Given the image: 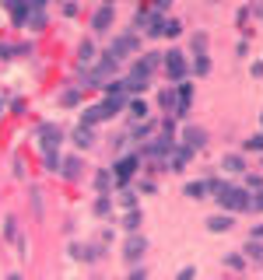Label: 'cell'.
Wrapping results in <instances>:
<instances>
[{
    "label": "cell",
    "mask_w": 263,
    "mask_h": 280,
    "mask_svg": "<svg viewBox=\"0 0 263 280\" xmlns=\"http://www.w3.org/2000/svg\"><path fill=\"white\" fill-rule=\"evenodd\" d=\"M116 56H112V53H105V56H102L99 63H91V67H88V84H91V88H105V84H109V77H112V74H116Z\"/></svg>",
    "instance_id": "obj_1"
},
{
    "label": "cell",
    "mask_w": 263,
    "mask_h": 280,
    "mask_svg": "<svg viewBox=\"0 0 263 280\" xmlns=\"http://www.w3.org/2000/svg\"><path fill=\"white\" fill-rule=\"evenodd\" d=\"M218 203H221L224 210H232V214H242V210L253 207V196L246 189H239V186H224L221 193H218Z\"/></svg>",
    "instance_id": "obj_2"
},
{
    "label": "cell",
    "mask_w": 263,
    "mask_h": 280,
    "mask_svg": "<svg viewBox=\"0 0 263 280\" xmlns=\"http://www.w3.org/2000/svg\"><path fill=\"white\" fill-rule=\"evenodd\" d=\"M35 137H39L42 158H46V154H60V144H63V130L57 126V123H39V130H35Z\"/></svg>",
    "instance_id": "obj_3"
},
{
    "label": "cell",
    "mask_w": 263,
    "mask_h": 280,
    "mask_svg": "<svg viewBox=\"0 0 263 280\" xmlns=\"http://www.w3.org/2000/svg\"><path fill=\"white\" fill-rule=\"evenodd\" d=\"M151 74H155V70H151V67H147L144 60H137V63H134V70H130V74L123 77V84H126V91H130V95H137V91H144V88H147V81H151Z\"/></svg>",
    "instance_id": "obj_4"
},
{
    "label": "cell",
    "mask_w": 263,
    "mask_h": 280,
    "mask_svg": "<svg viewBox=\"0 0 263 280\" xmlns=\"http://www.w3.org/2000/svg\"><path fill=\"white\" fill-rule=\"evenodd\" d=\"M137 165H141V154H126V158H116V165H112L116 186H126V182H130V175L137 172Z\"/></svg>",
    "instance_id": "obj_5"
},
{
    "label": "cell",
    "mask_w": 263,
    "mask_h": 280,
    "mask_svg": "<svg viewBox=\"0 0 263 280\" xmlns=\"http://www.w3.org/2000/svg\"><path fill=\"white\" fill-rule=\"evenodd\" d=\"M144 252H147V238H144L141 231H130V238H126V245H123V259L137 263V259H144Z\"/></svg>",
    "instance_id": "obj_6"
},
{
    "label": "cell",
    "mask_w": 263,
    "mask_h": 280,
    "mask_svg": "<svg viewBox=\"0 0 263 280\" xmlns=\"http://www.w3.org/2000/svg\"><path fill=\"white\" fill-rule=\"evenodd\" d=\"M190 158H193V147H190V144L182 140V144H176V147H172V154L165 158V168H168V172H182Z\"/></svg>",
    "instance_id": "obj_7"
},
{
    "label": "cell",
    "mask_w": 263,
    "mask_h": 280,
    "mask_svg": "<svg viewBox=\"0 0 263 280\" xmlns=\"http://www.w3.org/2000/svg\"><path fill=\"white\" fill-rule=\"evenodd\" d=\"M137 46H141V39H137L134 32H126V35H120V39H112V46H109V53H112L116 60H123V56L137 53Z\"/></svg>",
    "instance_id": "obj_8"
},
{
    "label": "cell",
    "mask_w": 263,
    "mask_h": 280,
    "mask_svg": "<svg viewBox=\"0 0 263 280\" xmlns=\"http://www.w3.org/2000/svg\"><path fill=\"white\" fill-rule=\"evenodd\" d=\"M165 74L172 77V84H179V81H186V60H182V53H165Z\"/></svg>",
    "instance_id": "obj_9"
},
{
    "label": "cell",
    "mask_w": 263,
    "mask_h": 280,
    "mask_svg": "<svg viewBox=\"0 0 263 280\" xmlns=\"http://www.w3.org/2000/svg\"><path fill=\"white\" fill-rule=\"evenodd\" d=\"M190 98H193V84H190V81H179V84H176V109H172V116H186V112H190Z\"/></svg>",
    "instance_id": "obj_10"
},
{
    "label": "cell",
    "mask_w": 263,
    "mask_h": 280,
    "mask_svg": "<svg viewBox=\"0 0 263 280\" xmlns=\"http://www.w3.org/2000/svg\"><path fill=\"white\" fill-rule=\"evenodd\" d=\"M112 18H116L112 4H102L99 11L91 14V28H95V32H109V28H112Z\"/></svg>",
    "instance_id": "obj_11"
},
{
    "label": "cell",
    "mask_w": 263,
    "mask_h": 280,
    "mask_svg": "<svg viewBox=\"0 0 263 280\" xmlns=\"http://www.w3.org/2000/svg\"><path fill=\"white\" fill-rule=\"evenodd\" d=\"M109 116H116V112L109 109V102H99V105H88V109H84L81 123H91V126H95V123H105Z\"/></svg>",
    "instance_id": "obj_12"
},
{
    "label": "cell",
    "mask_w": 263,
    "mask_h": 280,
    "mask_svg": "<svg viewBox=\"0 0 263 280\" xmlns=\"http://www.w3.org/2000/svg\"><path fill=\"white\" fill-rule=\"evenodd\" d=\"M4 7H11L14 25H28V14H32V4L28 0H4Z\"/></svg>",
    "instance_id": "obj_13"
},
{
    "label": "cell",
    "mask_w": 263,
    "mask_h": 280,
    "mask_svg": "<svg viewBox=\"0 0 263 280\" xmlns=\"http://www.w3.org/2000/svg\"><path fill=\"white\" fill-rule=\"evenodd\" d=\"M207 228H211L214 235H221V231H232V228H235V221H232V210H224V214H214V217L207 221Z\"/></svg>",
    "instance_id": "obj_14"
},
{
    "label": "cell",
    "mask_w": 263,
    "mask_h": 280,
    "mask_svg": "<svg viewBox=\"0 0 263 280\" xmlns=\"http://www.w3.org/2000/svg\"><path fill=\"white\" fill-rule=\"evenodd\" d=\"M182 140H186L193 151H200L203 144H207V130H200V126H186V130H182Z\"/></svg>",
    "instance_id": "obj_15"
},
{
    "label": "cell",
    "mask_w": 263,
    "mask_h": 280,
    "mask_svg": "<svg viewBox=\"0 0 263 280\" xmlns=\"http://www.w3.org/2000/svg\"><path fill=\"white\" fill-rule=\"evenodd\" d=\"M60 175H63L67 182L81 179V158H63V161H60Z\"/></svg>",
    "instance_id": "obj_16"
},
{
    "label": "cell",
    "mask_w": 263,
    "mask_h": 280,
    "mask_svg": "<svg viewBox=\"0 0 263 280\" xmlns=\"http://www.w3.org/2000/svg\"><path fill=\"white\" fill-rule=\"evenodd\" d=\"M95 56H99V49H95V42H81V46H78V67H91V63H95Z\"/></svg>",
    "instance_id": "obj_17"
},
{
    "label": "cell",
    "mask_w": 263,
    "mask_h": 280,
    "mask_svg": "<svg viewBox=\"0 0 263 280\" xmlns=\"http://www.w3.org/2000/svg\"><path fill=\"white\" fill-rule=\"evenodd\" d=\"M74 144H78V147H91V144H95V130H91V123H81V126L74 130Z\"/></svg>",
    "instance_id": "obj_18"
},
{
    "label": "cell",
    "mask_w": 263,
    "mask_h": 280,
    "mask_svg": "<svg viewBox=\"0 0 263 280\" xmlns=\"http://www.w3.org/2000/svg\"><path fill=\"white\" fill-rule=\"evenodd\" d=\"M207 193H211V182H207V179H200V182H186V196H190V200H203Z\"/></svg>",
    "instance_id": "obj_19"
},
{
    "label": "cell",
    "mask_w": 263,
    "mask_h": 280,
    "mask_svg": "<svg viewBox=\"0 0 263 280\" xmlns=\"http://www.w3.org/2000/svg\"><path fill=\"white\" fill-rule=\"evenodd\" d=\"M112 186H116V175H112V168H102L99 175H95V189H99V193H109Z\"/></svg>",
    "instance_id": "obj_20"
},
{
    "label": "cell",
    "mask_w": 263,
    "mask_h": 280,
    "mask_svg": "<svg viewBox=\"0 0 263 280\" xmlns=\"http://www.w3.org/2000/svg\"><path fill=\"white\" fill-rule=\"evenodd\" d=\"M221 168H224V172H232V175H242V172H246V161L239 158V154H224Z\"/></svg>",
    "instance_id": "obj_21"
},
{
    "label": "cell",
    "mask_w": 263,
    "mask_h": 280,
    "mask_svg": "<svg viewBox=\"0 0 263 280\" xmlns=\"http://www.w3.org/2000/svg\"><path fill=\"white\" fill-rule=\"evenodd\" d=\"M28 28H32V32H42V28H46V7H32V14H28Z\"/></svg>",
    "instance_id": "obj_22"
},
{
    "label": "cell",
    "mask_w": 263,
    "mask_h": 280,
    "mask_svg": "<svg viewBox=\"0 0 263 280\" xmlns=\"http://www.w3.org/2000/svg\"><path fill=\"white\" fill-rule=\"evenodd\" d=\"M141 210H137V207H130V210H126V217H123V228H126V231H141Z\"/></svg>",
    "instance_id": "obj_23"
},
{
    "label": "cell",
    "mask_w": 263,
    "mask_h": 280,
    "mask_svg": "<svg viewBox=\"0 0 263 280\" xmlns=\"http://www.w3.org/2000/svg\"><path fill=\"white\" fill-rule=\"evenodd\" d=\"M70 252H74V259H81V263H91L99 252H95V245H70Z\"/></svg>",
    "instance_id": "obj_24"
},
{
    "label": "cell",
    "mask_w": 263,
    "mask_h": 280,
    "mask_svg": "<svg viewBox=\"0 0 263 280\" xmlns=\"http://www.w3.org/2000/svg\"><path fill=\"white\" fill-rule=\"evenodd\" d=\"M99 217H109L112 214V200H109V193H99V200H95V207H91Z\"/></svg>",
    "instance_id": "obj_25"
},
{
    "label": "cell",
    "mask_w": 263,
    "mask_h": 280,
    "mask_svg": "<svg viewBox=\"0 0 263 280\" xmlns=\"http://www.w3.org/2000/svg\"><path fill=\"white\" fill-rule=\"evenodd\" d=\"M246 256H249V259H256V263L263 259V245H260V238H253V235H249V242H246Z\"/></svg>",
    "instance_id": "obj_26"
},
{
    "label": "cell",
    "mask_w": 263,
    "mask_h": 280,
    "mask_svg": "<svg viewBox=\"0 0 263 280\" xmlns=\"http://www.w3.org/2000/svg\"><path fill=\"white\" fill-rule=\"evenodd\" d=\"M179 32H182V25H179V21H176V18H168V21H165V25H162V35H165V39H176Z\"/></svg>",
    "instance_id": "obj_27"
},
{
    "label": "cell",
    "mask_w": 263,
    "mask_h": 280,
    "mask_svg": "<svg viewBox=\"0 0 263 280\" xmlns=\"http://www.w3.org/2000/svg\"><path fill=\"white\" fill-rule=\"evenodd\" d=\"M78 102H81V91H78V88H67V91L60 95V105H67V109L78 105Z\"/></svg>",
    "instance_id": "obj_28"
},
{
    "label": "cell",
    "mask_w": 263,
    "mask_h": 280,
    "mask_svg": "<svg viewBox=\"0 0 263 280\" xmlns=\"http://www.w3.org/2000/svg\"><path fill=\"white\" fill-rule=\"evenodd\" d=\"M193 74H200V77H203V74H211V60H207L203 53L197 56V60H193Z\"/></svg>",
    "instance_id": "obj_29"
},
{
    "label": "cell",
    "mask_w": 263,
    "mask_h": 280,
    "mask_svg": "<svg viewBox=\"0 0 263 280\" xmlns=\"http://www.w3.org/2000/svg\"><path fill=\"white\" fill-rule=\"evenodd\" d=\"M130 116H137V119H144V116H147V102L134 98V102H130Z\"/></svg>",
    "instance_id": "obj_30"
},
{
    "label": "cell",
    "mask_w": 263,
    "mask_h": 280,
    "mask_svg": "<svg viewBox=\"0 0 263 280\" xmlns=\"http://www.w3.org/2000/svg\"><path fill=\"white\" fill-rule=\"evenodd\" d=\"M120 203L126 207V210H130V207H137V196H134L130 189H123V186H120Z\"/></svg>",
    "instance_id": "obj_31"
},
{
    "label": "cell",
    "mask_w": 263,
    "mask_h": 280,
    "mask_svg": "<svg viewBox=\"0 0 263 280\" xmlns=\"http://www.w3.org/2000/svg\"><path fill=\"white\" fill-rule=\"evenodd\" d=\"M162 105H165V109H176V88L162 91Z\"/></svg>",
    "instance_id": "obj_32"
},
{
    "label": "cell",
    "mask_w": 263,
    "mask_h": 280,
    "mask_svg": "<svg viewBox=\"0 0 263 280\" xmlns=\"http://www.w3.org/2000/svg\"><path fill=\"white\" fill-rule=\"evenodd\" d=\"M224 266H228V270H242L246 259H242V256H224Z\"/></svg>",
    "instance_id": "obj_33"
},
{
    "label": "cell",
    "mask_w": 263,
    "mask_h": 280,
    "mask_svg": "<svg viewBox=\"0 0 263 280\" xmlns=\"http://www.w3.org/2000/svg\"><path fill=\"white\" fill-rule=\"evenodd\" d=\"M246 151H263V133H256V137L246 140Z\"/></svg>",
    "instance_id": "obj_34"
},
{
    "label": "cell",
    "mask_w": 263,
    "mask_h": 280,
    "mask_svg": "<svg viewBox=\"0 0 263 280\" xmlns=\"http://www.w3.org/2000/svg\"><path fill=\"white\" fill-rule=\"evenodd\" d=\"M249 210L263 214V189H253V207H249Z\"/></svg>",
    "instance_id": "obj_35"
},
{
    "label": "cell",
    "mask_w": 263,
    "mask_h": 280,
    "mask_svg": "<svg viewBox=\"0 0 263 280\" xmlns=\"http://www.w3.org/2000/svg\"><path fill=\"white\" fill-rule=\"evenodd\" d=\"M18 53V46H7V42H0V60H11Z\"/></svg>",
    "instance_id": "obj_36"
},
{
    "label": "cell",
    "mask_w": 263,
    "mask_h": 280,
    "mask_svg": "<svg viewBox=\"0 0 263 280\" xmlns=\"http://www.w3.org/2000/svg\"><path fill=\"white\" fill-rule=\"evenodd\" d=\"M246 189H263V175H246Z\"/></svg>",
    "instance_id": "obj_37"
},
{
    "label": "cell",
    "mask_w": 263,
    "mask_h": 280,
    "mask_svg": "<svg viewBox=\"0 0 263 280\" xmlns=\"http://www.w3.org/2000/svg\"><path fill=\"white\" fill-rule=\"evenodd\" d=\"M193 49H197V53H207V35H193Z\"/></svg>",
    "instance_id": "obj_38"
},
{
    "label": "cell",
    "mask_w": 263,
    "mask_h": 280,
    "mask_svg": "<svg viewBox=\"0 0 263 280\" xmlns=\"http://www.w3.org/2000/svg\"><path fill=\"white\" fill-rule=\"evenodd\" d=\"M4 235H7V238H18V231H14V217H7V228H4Z\"/></svg>",
    "instance_id": "obj_39"
},
{
    "label": "cell",
    "mask_w": 263,
    "mask_h": 280,
    "mask_svg": "<svg viewBox=\"0 0 263 280\" xmlns=\"http://www.w3.org/2000/svg\"><path fill=\"white\" fill-rule=\"evenodd\" d=\"M193 273H197L193 266H182V270H179V273H176V277H179V280H190V277H193Z\"/></svg>",
    "instance_id": "obj_40"
},
{
    "label": "cell",
    "mask_w": 263,
    "mask_h": 280,
    "mask_svg": "<svg viewBox=\"0 0 263 280\" xmlns=\"http://www.w3.org/2000/svg\"><path fill=\"white\" fill-rule=\"evenodd\" d=\"M249 74H253V77H263V63H253V67H249Z\"/></svg>",
    "instance_id": "obj_41"
},
{
    "label": "cell",
    "mask_w": 263,
    "mask_h": 280,
    "mask_svg": "<svg viewBox=\"0 0 263 280\" xmlns=\"http://www.w3.org/2000/svg\"><path fill=\"white\" fill-rule=\"evenodd\" d=\"M168 4H172V0H155V11H165Z\"/></svg>",
    "instance_id": "obj_42"
},
{
    "label": "cell",
    "mask_w": 263,
    "mask_h": 280,
    "mask_svg": "<svg viewBox=\"0 0 263 280\" xmlns=\"http://www.w3.org/2000/svg\"><path fill=\"white\" fill-rule=\"evenodd\" d=\"M28 4H32V7H46L49 0H28Z\"/></svg>",
    "instance_id": "obj_43"
},
{
    "label": "cell",
    "mask_w": 263,
    "mask_h": 280,
    "mask_svg": "<svg viewBox=\"0 0 263 280\" xmlns=\"http://www.w3.org/2000/svg\"><path fill=\"white\" fill-rule=\"evenodd\" d=\"M253 238H263V224H260V228H253Z\"/></svg>",
    "instance_id": "obj_44"
},
{
    "label": "cell",
    "mask_w": 263,
    "mask_h": 280,
    "mask_svg": "<svg viewBox=\"0 0 263 280\" xmlns=\"http://www.w3.org/2000/svg\"><path fill=\"white\" fill-rule=\"evenodd\" d=\"M0 109H4V102H0Z\"/></svg>",
    "instance_id": "obj_45"
},
{
    "label": "cell",
    "mask_w": 263,
    "mask_h": 280,
    "mask_svg": "<svg viewBox=\"0 0 263 280\" xmlns=\"http://www.w3.org/2000/svg\"><path fill=\"white\" fill-rule=\"evenodd\" d=\"M105 4H112V0H105Z\"/></svg>",
    "instance_id": "obj_46"
},
{
    "label": "cell",
    "mask_w": 263,
    "mask_h": 280,
    "mask_svg": "<svg viewBox=\"0 0 263 280\" xmlns=\"http://www.w3.org/2000/svg\"><path fill=\"white\" fill-rule=\"evenodd\" d=\"M260 123H263V116H260Z\"/></svg>",
    "instance_id": "obj_47"
}]
</instances>
